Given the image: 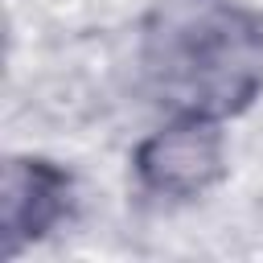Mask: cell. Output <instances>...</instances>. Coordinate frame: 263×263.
Instances as JSON below:
<instances>
[{"mask_svg":"<svg viewBox=\"0 0 263 263\" xmlns=\"http://www.w3.org/2000/svg\"><path fill=\"white\" fill-rule=\"evenodd\" d=\"M140 70L168 115L222 123L263 90V16L242 0H156L140 33Z\"/></svg>","mask_w":263,"mask_h":263,"instance_id":"obj_1","label":"cell"},{"mask_svg":"<svg viewBox=\"0 0 263 263\" xmlns=\"http://www.w3.org/2000/svg\"><path fill=\"white\" fill-rule=\"evenodd\" d=\"M136 177L148 193L156 197H197L218 177L226 173V136L218 119H197V115H173L160 132L140 140L136 156Z\"/></svg>","mask_w":263,"mask_h":263,"instance_id":"obj_2","label":"cell"},{"mask_svg":"<svg viewBox=\"0 0 263 263\" xmlns=\"http://www.w3.org/2000/svg\"><path fill=\"white\" fill-rule=\"evenodd\" d=\"M70 173L41 156H12L4 164V251L45 238L70 210Z\"/></svg>","mask_w":263,"mask_h":263,"instance_id":"obj_3","label":"cell"}]
</instances>
